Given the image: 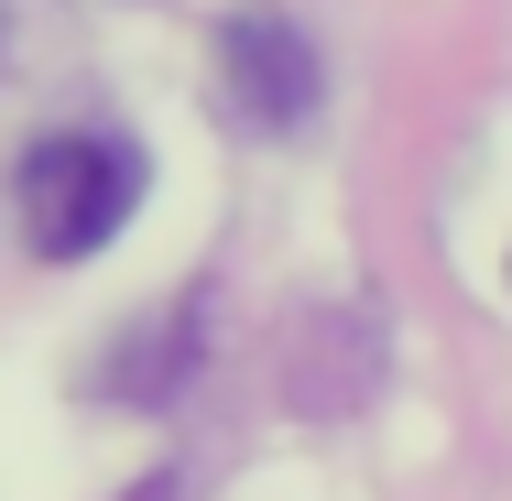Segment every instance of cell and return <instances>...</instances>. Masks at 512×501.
I'll return each instance as SVG.
<instances>
[{"mask_svg": "<svg viewBox=\"0 0 512 501\" xmlns=\"http://www.w3.org/2000/svg\"><path fill=\"white\" fill-rule=\"evenodd\" d=\"M11 197H22V240L44 262H88L142 207V153L120 131H44L22 153V175H11Z\"/></svg>", "mask_w": 512, "mask_h": 501, "instance_id": "6da1fadb", "label": "cell"}, {"mask_svg": "<svg viewBox=\"0 0 512 501\" xmlns=\"http://www.w3.org/2000/svg\"><path fill=\"white\" fill-rule=\"evenodd\" d=\"M218 88L251 131H306L316 120V44L284 11H218Z\"/></svg>", "mask_w": 512, "mask_h": 501, "instance_id": "7a4b0ae2", "label": "cell"}]
</instances>
